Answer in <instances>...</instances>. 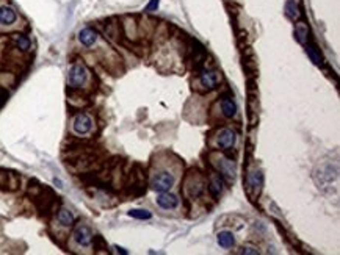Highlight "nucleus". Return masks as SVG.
<instances>
[{"instance_id": "11", "label": "nucleus", "mask_w": 340, "mask_h": 255, "mask_svg": "<svg viewBox=\"0 0 340 255\" xmlns=\"http://www.w3.org/2000/svg\"><path fill=\"white\" fill-rule=\"evenodd\" d=\"M18 22V11L10 5H2L0 6V26L10 27Z\"/></svg>"}, {"instance_id": "14", "label": "nucleus", "mask_w": 340, "mask_h": 255, "mask_svg": "<svg viewBox=\"0 0 340 255\" xmlns=\"http://www.w3.org/2000/svg\"><path fill=\"white\" fill-rule=\"evenodd\" d=\"M284 10H285V14L288 19L298 21L301 18V8H300V3H298V0H287Z\"/></svg>"}, {"instance_id": "7", "label": "nucleus", "mask_w": 340, "mask_h": 255, "mask_svg": "<svg viewBox=\"0 0 340 255\" xmlns=\"http://www.w3.org/2000/svg\"><path fill=\"white\" fill-rule=\"evenodd\" d=\"M237 143V135L230 128H221L217 133V146L221 151H230Z\"/></svg>"}, {"instance_id": "10", "label": "nucleus", "mask_w": 340, "mask_h": 255, "mask_svg": "<svg viewBox=\"0 0 340 255\" xmlns=\"http://www.w3.org/2000/svg\"><path fill=\"white\" fill-rule=\"evenodd\" d=\"M221 83V74L217 71H204L199 76V85L204 89H213Z\"/></svg>"}, {"instance_id": "23", "label": "nucleus", "mask_w": 340, "mask_h": 255, "mask_svg": "<svg viewBox=\"0 0 340 255\" xmlns=\"http://www.w3.org/2000/svg\"><path fill=\"white\" fill-rule=\"evenodd\" d=\"M242 254H253V255H257V254H260V252H259V249L253 248V246H245L243 251H242Z\"/></svg>"}, {"instance_id": "4", "label": "nucleus", "mask_w": 340, "mask_h": 255, "mask_svg": "<svg viewBox=\"0 0 340 255\" xmlns=\"http://www.w3.org/2000/svg\"><path fill=\"white\" fill-rule=\"evenodd\" d=\"M212 164L218 169V172L223 177H226L227 180H234L235 178L237 168H235V163L232 161L230 158L225 157V155H213Z\"/></svg>"}, {"instance_id": "1", "label": "nucleus", "mask_w": 340, "mask_h": 255, "mask_svg": "<svg viewBox=\"0 0 340 255\" xmlns=\"http://www.w3.org/2000/svg\"><path fill=\"white\" fill-rule=\"evenodd\" d=\"M205 190V180L196 171H192L184 180V194L188 199H196Z\"/></svg>"}, {"instance_id": "18", "label": "nucleus", "mask_w": 340, "mask_h": 255, "mask_svg": "<svg viewBox=\"0 0 340 255\" xmlns=\"http://www.w3.org/2000/svg\"><path fill=\"white\" fill-rule=\"evenodd\" d=\"M13 43L22 52H28L30 47H31L30 38L27 35H22V33H16V35H13Z\"/></svg>"}, {"instance_id": "3", "label": "nucleus", "mask_w": 340, "mask_h": 255, "mask_svg": "<svg viewBox=\"0 0 340 255\" xmlns=\"http://www.w3.org/2000/svg\"><path fill=\"white\" fill-rule=\"evenodd\" d=\"M313 178H315V182H317V185L320 188H326L329 185H333V182L337 178V169L329 163L321 164L320 168L315 169Z\"/></svg>"}, {"instance_id": "15", "label": "nucleus", "mask_w": 340, "mask_h": 255, "mask_svg": "<svg viewBox=\"0 0 340 255\" xmlns=\"http://www.w3.org/2000/svg\"><path fill=\"white\" fill-rule=\"evenodd\" d=\"M221 111L226 118H234L237 114V103L232 97H223L221 101Z\"/></svg>"}, {"instance_id": "19", "label": "nucleus", "mask_w": 340, "mask_h": 255, "mask_svg": "<svg viewBox=\"0 0 340 255\" xmlns=\"http://www.w3.org/2000/svg\"><path fill=\"white\" fill-rule=\"evenodd\" d=\"M209 191L213 197H218L223 193V178L220 174H213L210 177V183H209Z\"/></svg>"}, {"instance_id": "12", "label": "nucleus", "mask_w": 340, "mask_h": 255, "mask_svg": "<svg viewBox=\"0 0 340 255\" xmlns=\"http://www.w3.org/2000/svg\"><path fill=\"white\" fill-rule=\"evenodd\" d=\"M155 204L159 205L162 210H174V208H177L179 199H177V196H174V194H171L168 191H165V193L159 194Z\"/></svg>"}, {"instance_id": "24", "label": "nucleus", "mask_w": 340, "mask_h": 255, "mask_svg": "<svg viewBox=\"0 0 340 255\" xmlns=\"http://www.w3.org/2000/svg\"><path fill=\"white\" fill-rule=\"evenodd\" d=\"M157 8H159V0H151L146 10H147V11H154V10H157Z\"/></svg>"}, {"instance_id": "21", "label": "nucleus", "mask_w": 340, "mask_h": 255, "mask_svg": "<svg viewBox=\"0 0 340 255\" xmlns=\"http://www.w3.org/2000/svg\"><path fill=\"white\" fill-rule=\"evenodd\" d=\"M129 216L130 218H135V219H151V211H147L144 208H135V210H130L129 211Z\"/></svg>"}, {"instance_id": "9", "label": "nucleus", "mask_w": 340, "mask_h": 255, "mask_svg": "<svg viewBox=\"0 0 340 255\" xmlns=\"http://www.w3.org/2000/svg\"><path fill=\"white\" fill-rule=\"evenodd\" d=\"M262 185H263V176H262V171L260 169H254L250 172L248 176V191L253 197L259 196L260 190H262Z\"/></svg>"}, {"instance_id": "17", "label": "nucleus", "mask_w": 340, "mask_h": 255, "mask_svg": "<svg viewBox=\"0 0 340 255\" xmlns=\"http://www.w3.org/2000/svg\"><path fill=\"white\" fill-rule=\"evenodd\" d=\"M57 221H58V224L63 227H72L76 218H74L72 211H69L68 208H60V211H58V215H57Z\"/></svg>"}, {"instance_id": "25", "label": "nucleus", "mask_w": 340, "mask_h": 255, "mask_svg": "<svg viewBox=\"0 0 340 255\" xmlns=\"http://www.w3.org/2000/svg\"><path fill=\"white\" fill-rule=\"evenodd\" d=\"M116 251H118V252H121V254H127L126 251H122V248H114Z\"/></svg>"}, {"instance_id": "2", "label": "nucleus", "mask_w": 340, "mask_h": 255, "mask_svg": "<svg viewBox=\"0 0 340 255\" xmlns=\"http://www.w3.org/2000/svg\"><path fill=\"white\" fill-rule=\"evenodd\" d=\"M174 182H176V178H174L172 172L163 169V171L155 172V174L151 177V188L157 193H165V191L171 190V188L174 186Z\"/></svg>"}, {"instance_id": "22", "label": "nucleus", "mask_w": 340, "mask_h": 255, "mask_svg": "<svg viewBox=\"0 0 340 255\" xmlns=\"http://www.w3.org/2000/svg\"><path fill=\"white\" fill-rule=\"evenodd\" d=\"M306 52H308V55H309V58L312 60V63H315V64L320 63V55L317 53V51H315V47L308 46V49H306Z\"/></svg>"}, {"instance_id": "8", "label": "nucleus", "mask_w": 340, "mask_h": 255, "mask_svg": "<svg viewBox=\"0 0 340 255\" xmlns=\"http://www.w3.org/2000/svg\"><path fill=\"white\" fill-rule=\"evenodd\" d=\"M74 241H76L79 246H82V248H88V246L93 243V232H91V229L85 224H80L76 227V230H74Z\"/></svg>"}, {"instance_id": "5", "label": "nucleus", "mask_w": 340, "mask_h": 255, "mask_svg": "<svg viewBox=\"0 0 340 255\" xmlns=\"http://www.w3.org/2000/svg\"><path fill=\"white\" fill-rule=\"evenodd\" d=\"M88 80V69L85 64L82 63H74L68 74V83L71 88H82Z\"/></svg>"}, {"instance_id": "6", "label": "nucleus", "mask_w": 340, "mask_h": 255, "mask_svg": "<svg viewBox=\"0 0 340 255\" xmlns=\"http://www.w3.org/2000/svg\"><path fill=\"white\" fill-rule=\"evenodd\" d=\"M72 130L74 133H77L80 136L88 135L91 130H93V119L88 116L86 113H79L76 118L72 119Z\"/></svg>"}, {"instance_id": "13", "label": "nucleus", "mask_w": 340, "mask_h": 255, "mask_svg": "<svg viewBox=\"0 0 340 255\" xmlns=\"http://www.w3.org/2000/svg\"><path fill=\"white\" fill-rule=\"evenodd\" d=\"M97 31L91 27H84L79 31V43L85 47H93L97 43Z\"/></svg>"}, {"instance_id": "20", "label": "nucleus", "mask_w": 340, "mask_h": 255, "mask_svg": "<svg viewBox=\"0 0 340 255\" xmlns=\"http://www.w3.org/2000/svg\"><path fill=\"white\" fill-rule=\"evenodd\" d=\"M308 33H309V28H308V26H306L304 22L296 24V27H295V38H296L298 43L304 44L306 39H308Z\"/></svg>"}, {"instance_id": "16", "label": "nucleus", "mask_w": 340, "mask_h": 255, "mask_svg": "<svg viewBox=\"0 0 340 255\" xmlns=\"http://www.w3.org/2000/svg\"><path fill=\"white\" fill-rule=\"evenodd\" d=\"M217 241H218V244L221 246V248H225V249L234 248V246H235L234 233L229 232V230H223V232H220L218 236H217Z\"/></svg>"}]
</instances>
